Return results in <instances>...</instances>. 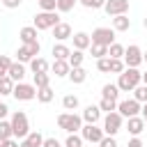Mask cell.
<instances>
[{
  "label": "cell",
  "instance_id": "6da1fadb",
  "mask_svg": "<svg viewBox=\"0 0 147 147\" xmlns=\"http://www.w3.org/2000/svg\"><path fill=\"white\" fill-rule=\"evenodd\" d=\"M140 83H142V71H138L136 67H126V69L117 76V87H119V92H133Z\"/></svg>",
  "mask_w": 147,
  "mask_h": 147
},
{
  "label": "cell",
  "instance_id": "7a4b0ae2",
  "mask_svg": "<svg viewBox=\"0 0 147 147\" xmlns=\"http://www.w3.org/2000/svg\"><path fill=\"white\" fill-rule=\"evenodd\" d=\"M57 126L67 133H76L83 129V115H76L74 110L71 113H60L57 115Z\"/></svg>",
  "mask_w": 147,
  "mask_h": 147
},
{
  "label": "cell",
  "instance_id": "3957f363",
  "mask_svg": "<svg viewBox=\"0 0 147 147\" xmlns=\"http://www.w3.org/2000/svg\"><path fill=\"white\" fill-rule=\"evenodd\" d=\"M11 131H14V138H18V140H23V138H28V133H30V122H28V115L23 113V110H16L14 115H11Z\"/></svg>",
  "mask_w": 147,
  "mask_h": 147
},
{
  "label": "cell",
  "instance_id": "277c9868",
  "mask_svg": "<svg viewBox=\"0 0 147 147\" xmlns=\"http://www.w3.org/2000/svg\"><path fill=\"white\" fill-rule=\"evenodd\" d=\"M60 23V14L57 11H39L34 14V28L37 30H53L55 25Z\"/></svg>",
  "mask_w": 147,
  "mask_h": 147
},
{
  "label": "cell",
  "instance_id": "5b68a950",
  "mask_svg": "<svg viewBox=\"0 0 147 147\" xmlns=\"http://www.w3.org/2000/svg\"><path fill=\"white\" fill-rule=\"evenodd\" d=\"M124 124V117L119 115V110H113V113H106L103 117V133L106 136H115Z\"/></svg>",
  "mask_w": 147,
  "mask_h": 147
},
{
  "label": "cell",
  "instance_id": "8992f818",
  "mask_svg": "<svg viewBox=\"0 0 147 147\" xmlns=\"http://www.w3.org/2000/svg\"><path fill=\"white\" fill-rule=\"evenodd\" d=\"M14 99L16 101H32V99H37V87L34 85H30V83H16L14 85Z\"/></svg>",
  "mask_w": 147,
  "mask_h": 147
},
{
  "label": "cell",
  "instance_id": "52a82bcc",
  "mask_svg": "<svg viewBox=\"0 0 147 147\" xmlns=\"http://www.w3.org/2000/svg\"><path fill=\"white\" fill-rule=\"evenodd\" d=\"M39 51H41V44L39 41H32V44H21L18 46V51H16V57H18V62H30L32 57H37L39 55Z\"/></svg>",
  "mask_w": 147,
  "mask_h": 147
},
{
  "label": "cell",
  "instance_id": "ba28073f",
  "mask_svg": "<svg viewBox=\"0 0 147 147\" xmlns=\"http://www.w3.org/2000/svg\"><path fill=\"white\" fill-rule=\"evenodd\" d=\"M80 136H83V140H85V142L99 145V142H101V138H103L106 133H103V129H99L96 124H83V129H80Z\"/></svg>",
  "mask_w": 147,
  "mask_h": 147
},
{
  "label": "cell",
  "instance_id": "9c48e42d",
  "mask_svg": "<svg viewBox=\"0 0 147 147\" xmlns=\"http://www.w3.org/2000/svg\"><path fill=\"white\" fill-rule=\"evenodd\" d=\"M92 44H103V46H110L115 41V30L113 28H96L92 30Z\"/></svg>",
  "mask_w": 147,
  "mask_h": 147
},
{
  "label": "cell",
  "instance_id": "30bf717a",
  "mask_svg": "<svg viewBox=\"0 0 147 147\" xmlns=\"http://www.w3.org/2000/svg\"><path fill=\"white\" fill-rule=\"evenodd\" d=\"M122 60H124L126 67H136V69H138V67L142 64V51H140V46L131 44V46L124 51V57H122Z\"/></svg>",
  "mask_w": 147,
  "mask_h": 147
},
{
  "label": "cell",
  "instance_id": "8fae6325",
  "mask_svg": "<svg viewBox=\"0 0 147 147\" xmlns=\"http://www.w3.org/2000/svg\"><path fill=\"white\" fill-rule=\"evenodd\" d=\"M140 108H142V103H140V101H136V99L117 101V110H119V115H122V117H133V115H138V113H140Z\"/></svg>",
  "mask_w": 147,
  "mask_h": 147
},
{
  "label": "cell",
  "instance_id": "7c38bea8",
  "mask_svg": "<svg viewBox=\"0 0 147 147\" xmlns=\"http://www.w3.org/2000/svg\"><path fill=\"white\" fill-rule=\"evenodd\" d=\"M103 11H106L108 16H119V14H126V11H129V0H106Z\"/></svg>",
  "mask_w": 147,
  "mask_h": 147
},
{
  "label": "cell",
  "instance_id": "4fadbf2b",
  "mask_svg": "<svg viewBox=\"0 0 147 147\" xmlns=\"http://www.w3.org/2000/svg\"><path fill=\"white\" fill-rule=\"evenodd\" d=\"M145 117L142 115H133V117H126V129H129V133L131 136H140L142 131H145Z\"/></svg>",
  "mask_w": 147,
  "mask_h": 147
},
{
  "label": "cell",
  "instance_id": "5bb4252c",
  "mask_svg": "<svg viewBox=\"0 0 147 147\" xmlns=\"http://www.w3.org/2000/svg\"><path fill=\"white\" fill-rule=\"evenodd\" d=\"M101 119V108H99V103L94 106V103H90L85 110H83V122L85 124H96Z\"/></svg>",
  "mask_w": 147,
  "mask_h": 147
},
{
  "label": "cell",
  "instance_id": "9a60e30c",
  "mask_svg": "<svg viewBox=\"0 0 147 147\" xmlns=\"http://www.w3.org/2000/svg\"><path fill=\"white\" fill-rule=\"evenodd\" d=\"M71 25L69 23H64V21H60L55 28H53V37L57 39V41H67V39H71Z\"/></svg>",
  "mask_w": 147,
  "mask_h": 147
},
{
  "label": "cell",
  "instance_id": "2e32d148",
  "mask_svg": "<svg viewBox=\"0 0 147 147\" xmlns=\"http://www.w3.org/2000/svg\"><path fill=\"white\" fill-rule=\"evenodd\" d=\"M71 39H74V48H78V51H85L92 46V37L87 32H74Z\"/></svg>",
  "mask_w": 147,
  "mask_h": 147
},
{
  "label": "cell",
  "instance_id": "e0dca14e",
  "mask_svg": "<svg viewBox=\"0 0 147 147\" xmlns=\"http://www.w3.org/2000/svg\"><path fill=\"white\" fill-rule=\"evenodd\" d=\"M37 32H39V30H37L34 25H25V28H21V30H18V39H21L23 44L39 41V39H37Z\"/></svg>",
  "mask_w": 147,
  "mask_h": 147
},
{
  "label": "cell",
  "instance_id": "ac0fdd59",
  "mask_svg": "<svg viewBox=\"0 0 147 147\" xmlns=\"http://www.w3.org/2000/svg\"><path fill=\"white\" fill-rule=\"evenodd\" d=\"M7 76H9L14 83H21V80L25 78V64H23V62H18V60H16V62H11L9 74H7Z\"/></svg>",
  "mask_w": 147,
  "mask_h": 147
},
{
  "label": "cell",
  "instance_id": "d6986e66",
  "mask_svg": "<svg viewBox=\"0 0 147 147\" xmlns=\"http://www.w3.org/2000/svg\"><path fill=\"white\" fill-rule=\"evenodd\" d=\"M48 69H51L48 60H44V57H39V55L30 60V71H32V74H48Z\"/></svg>",
  "mask_w": 147,
  "mask_h": 147
},
{
  "label": "cell",
  "instance_id": "ffe728a7",
  "mask_svg": "<svg viewBox=\"0 0 147 147\" xmlns=\"http://www.w3.org/2000/svg\"><path fill=\"white\" fill-rule=\"evenodd\" d=\"M51 69H53V74H55L57 78H64V76H69V71H71V64H69L67 60H53Z\"/></svg>",
  "mask_w": 147,
  "mask_h": 147
},
{
  "label": "cell",
  "instance_id": "44dd1931",
  "mask_svg": "<svg viewBox=\"0 0 147 147\" xmlns=\"http://www.w3.org/2000/svg\"><path fill=\"white\" fill-rule=\"evenodd\" d=\"M131 28V18L126 14H119V16H113V30L115 32H126Z\"/></svg>",
  "mask_w": 147,
  "mask_h": 147
},
{
  "label": "cell",
  "instance_id": "7402d4cb",
  "mask_svg": "<svg viewBox=\"0 0 147 147\" xmlns=\"http://www.w3.org/2000/svg\"><path fill=\"white\" fill-rule=\"evenodd\" d=\"M74 85H83L85 80H87V71L83 69V67H71V71H69V76H67Z\"/></svg>",
  "mask_w": 147,
  "mask_h": 147
},
{
  "label": "cell",
  "instance_id": "603a6c76",
  "mask_svg": "<svg viewBox=\"0 0 147 147\" xmlns=\"http://www.w3.org/2000/svg\"><path fill=\"white\" fill-rule=\"evenodd\" d=\"M69 55H71V48H69L64 41L53 44V57H55V60H69Z\"/></svg>",
  "mask_w": 147,
  "mask_h": 147
},
{
  "label": "cell",
  "instance_id": "cb8c5ba5",
  "mask_svg": "<svg viewBox=\"0 0 147 147\" xmlns=\"http://www.w3.org/2000/svg\"><path fill=\"white\" fill-rule=\"evenodd\" d=\"M101 96H106V99H115V101H117V96H119V87H117V83H106V85L101 87Z\"/></svg>",
  "mask_w": 147,
  "mask_h": 147
},
{
  "label": "cell",
  "instance_id": "d4e9b609",
  "mask_svg": "<svg viewBox=\"0 0 147 147\" xmlns=\"http://www.w3.org/2000/svg\"><path fill=\"white\" fill-rule=\"evenodd\" d=\"M53 96H55V92H53V87L48 85V87H39L37 90V101L39 103H51L53 101Z\"/></svg>",
  "mask_w": 147,
  "mask_h": 147
},
{
  "label": "cell",
  "instance_id": "484cf974",
  "mask_svg": "<svg viewBox=\"0 0 147 147\" xmlns=\"http://www.w3.org/2000/svg\"><path fill=\"white\" fill-rule=\"evenodd\" d=\"M14 85H16V83H14L9 76H2V78H0V96L11 94V92H14Z\"/></svg>",
  "mask_w": 147,
  "mask_h": 147
},
{
  "label": "cell",
  "instance_id": "4316f807",
  "mask_svg": "<svg viewBox=\"0 0 147 147\" xmlns=\"http://www.w3.org/2000/svg\"><path fill=\"white\" fill-rule=\"evenodd\" d=\"M90 55H92L94 60L108 57V46H103V44H92V46H90Z\"/></svg>",
  "mask_w": 147,
  "mask_h": 147
},
{
  "label": "cell",
  "instance_id": "83f0119b",
  "mask_svg": "<svg viewBox=\"0 0 147 147\" xmlns=\"http://www.w3.org/2000/svg\"><path fill=\"white\" fill-rule=\"evenodd\" d=\"M83 60H85V53H83V51H78V48H74L67 62H69L71 67H83Z\"/></svg>",
  "mask_w": 147,
  "mask_h": 147
},
{
  "label": "cell",
  "instance_id": "f1b7e54d",
  "mask_svg": "<svg viewBox=\"0 0 147 147\" xmlns=\"http://www.w3.org/2000/svg\"><path fill=\"white\" fill-rule=\"evenodd\" d=\"M62 108L64 110H76L78 108V96L76 94H64L62 96Z\"/></svg>",
  "mask_w": 147,
  "mask_h": 147
},
{
  "label": "cell",
  "instance_id": "f546056e",
  "mask_svg": "<svg viewBox=\"0 0 147 147\" xmlns=\"http://www.w3.org/2000/svg\"><path fill=\"white\" fill-rule=\"evenodd\" d=\"M32 76H34V83H32V85H34L37 90L51 85V74H32Z\"/></svg>",
  "mask_w": 147,
  "mask_h": 147
},
{
  "label": "cell",
  "instance_id": "4dcf8cb0",
  "mask_svg": "<svg viewBox=\"0 0 147 147\" xmlns=\"http://www.w3.org/2000/svg\"><path fill=\"white\" fill-rule=\"evenodd\" d=\"M124 46L122 44H117V41H113L110 46H108V57H124Z\"/></svg>",
  "mask_w": 147,
  "mask_h": 147
},
{
  "label": "cell",
  "instance_id": "1f68e13d",
  "mask_svg": "<svg viewBox=\"0 0 147 147\" xmlns=\"http://www.w3.org/2000/svg\"><path fill=\"white\" fill-rule=\"evenodd\" d=\"M124 69H126V64H124L122 57H110V74H117L119 76Z\"/></svg>",
  "mask_w": 147,
  "mask_h": 147
},
{
  "label": "cell",
  "instance_id": "d6a6232c",
  "mask_svg": "<svg viewBox=\"0 0 147 147\" xmlns=\"http://www.w3.org/2000/svg\"><path fill=\"white\" fill-rule=\"evenodd\" d=\"M83 136H78V133H69L67 136V140H64V147H83Z\"/></svg>",
  "mask_w": 147,
  "mask_h": 147
},
{
  "label": "cell",
  "instance_id": "836d02e7",
  "mask_svg": "<svg viewBox=\"0 0 147 147\" xmlns=\"http://www.w3.org/2000/svg\"><path fill=\"white\" fill-rule=\"evenodd\" d=\"M99 108L106 110V113H113V110H117V101H115V99H106V96H101Z\"/></svg>",
  "mask_w": 147,
  "mask_h": 147
},
{
  "label": "cell",
  "instance_id": "e575fe53",
  "mask_svg": "<svg viewBox=\"0 0 147 147\" xmlns=\"http://www.w3.org/2000/svg\"><path fill=\"white\" fill-rule=\"evenodd\" d=\"M0 138H14V131H11V122L7 119H0Z\"/></svg>",
  "mask_w": 147,
  "mask_h": 147
},
{
  "label": "cell",
  "instance_id": "d590c367",
  "mask_svg": "<svg viewBox=\"0 0 147 147\" xmlns=\"http://www.w3.org/2000/svg\"><path fill=\"white\" fill-rule=\"evenodd\" d=\"M133 99H136V101H140V103H145V101H147V85H145V83H140V85L133 90Z\"/></svg>",
  "mask_w": 147,
  "mask_h": 147
},
{
  "label": "cell",
  "instance_id": "8d00e7d4",
  "mask_svg": "<svg viewBox=\"0 0 147 147\" xmlns=\"http://www.w3.org/2000/svg\"><path fill=\"white\" fill-rule=\"evenodd\" d=\"M28 142H30L32 147H41V145H44V136H41L39 131H30V133H28Z\"/></svg>",
  "mask_w": 147,
  "mask_h": 147
},
{
  "label": "cell",
  "instance_id": "74e56055",
  "mask_svg": "<svg viewBox=\"0 0 147 147\" xmlns=\"http://www.w3.org/2000/svg\"><path fill=\"white\" fill-rule=\"evenodd\" d=\"M76 5H78V0H57V11L67 14V11H71Z\"/></svg>",
  "mask_w": 147,
  "mask_h": 147
},
{
  "label": "cell",
  "instance_id": "f35d334b",
  "mask_svg": "<svg viewBox=\"0 0 147 147\" xmlns=\"http://www.w3.org/2000/svg\"><path fill=\"white\" fill-rule=\"evenodd\" d=\"M41 11H57V0H37Z\"/></svg>",
  "mask_w": 147,
  "mask_h": 147
},
{
  "label": "cell",
  "instance_id": "ab89813d",
  "mask_svg": "<svg viewBox=\"0 0 147 147\" xmlns=\"http://www.w3.org/2000/svg\"><path fill=\"white\" fill-rule=\"evenodd\" d=\"M9 67H11V57H7V55H0V78L9 74Z\"/></svg>",
  "mask_w": 147,
  "mask_h": 147
},
{
  "label": "cell",
  "instance_id": "60d3db41",
  "mask_svg": "<svg viewBox=\"0 0 147 147\" xmlns=\"http://www.w3.org/2000/svg\"><path fill=\"white\" fill-rule=\"evenodd\" d=\"M96 69L101 74H110V57H99L96 60Z\"/></svg>",
  "mask_w": 147,
  "mask_h": 147
},
{
  "label": "cell",
  "instance_id": "b9f144b4",
  "mask_svg": "<svg viewBox=\"0 0 147 147\" xmlns=\"http://www.w3.org/2000/svg\"><path fill=\"white\" fill-rule=\"evenodd\" d=\"M99 147H117L115 136H103V138H101V142H99Z\"/></svg>",
  "mask_w": 147,
  "mask_h": 147
},
{
  "label": "cell",
  "instance_id": "7bdbcfd3",
  "mask_svg": "<svg viewBox=\"0 0 147 147\" xmlns=\"http://www.w3.org/2000/svg\"><path fill=\"white\" fill-rule=\"evenodd\" d=\"M41 147H60V140L57 138H44V145Z\"/></svg>",
  "mask_w": 147,
  "mask_h": 147
},
{
  "label": "cell",
  "instance_id": "ee69618b",
  "mask_svg": "<svg viewBox=\"0 0 147 147\" xmlns=\"http://www.w3.org/2000/svg\"><path fill=\"white\" fill-rule=\"evenodd\" d=\"M21 2H23V0H2V5H5L7 9H16V7H21Z\"/></svg>",
  "mask_w": 147,
  "mask_h": 147
},
{
  "label": "cell",
  "instance_id": "f6af8a7d",
  "mask_svg": "<svg viewBox=\"0 0 147 147\" xmlns=\"http://www.w3.org/2000/svg\"><path fill=\"white\" fill-rule=\"evenodd\" d=\"M126 147H145V145H142V140H140L138 136H133V138L129 140V145H126Z\"/></svg>",
  "mask_w": 147,
  "mask_h": 147
},
{
  "label": "cell",
  "instance_id": "bcb514c9",
  "mask_svg": "<svg viewBox=\"0 0 147 147\" xmlns=\"http://www.w3.org/2000/svg\"><path fill=\"white\" fill-rule=\"evenodd\" d=\"M5 147H21V145H18L16 138H7V140H5Z\"/></svg>",
  "mask_w": 147,
  "mask_h": 147
},
{
  "label": "cell",
  "instance_id": "7dc6e473",
  "mask_svg": "<svg viewBox=\"0 0 147 147\" xmlns=\"http://www.w3.org/2000/svg\"><path fill=\"white\" fill-rule=\"evenodd\" d=\"M7 113H9L7 103H2V101H0V119H5V117H7Z\"/></svg>",
  "mask_w": 147,
  "mask_h": 147
},
{
  "label": "cell",
  "instance_id": "c3c4849f",
  "mask_svg": "<svg viewBox=\"0 0 147 147\" xmlns=\"http://www.w3.org/2000/svg\"><path fill=\"white\" fill-rule=\"evenodd\" d=\"M106 0H92V9H103Z\"/></svg>",
  "mask_w": 147,
  "mask_h": 147
},
{
  "label": "cell",
  "instance_id": "681fc988",
  "mask_svg": "<svg viewBox=\"0 0 147 147\" xmlns=\"http://www.w3.org/2000/svg\"><path fill=\"white\" fill-rule=\"evenodd\" d=\"M83 7H87V9H92V0H78Z\"/></svg>",
  "mask_w": 147,
  "mask_h": 147
},
{
  "label": "cell",
  "instance_id": "f907efd6",
  "mask_svg": "<svg viewBox=\"0 0 147 147\" xmlns=\"http://www.w3.org/2000/svg\"><path fill=\"white\" fill-rule=\"evenodd\" d=\"M140 113H142V117H147V101L142 103V108H140Z\"/></svg>",
  "mask_w": 147,
  "mask_h": 147
},
{
  "label": "cell",
  "instance_id": "816d5d0a",
  "mask_svg": "<svg viewBox=\"0 0 147 147\" xmlns=\"http://www.w3.org/2000/svg\"><path fill=\"white\" fill-rule=\"evenodd\" d=\"M18 145H21V147H32V145H30V142H28V138H23V140H21V142H18Z\"/></svg>",
  "mask_w": 147,
  "mask_h": 147
},
{
  "label": "cell",
  "instance_id": "f5cc1de1",
  "mask_svg": "<svg viewBox=\"0 0 147 147\" xmlns=\"http://www.w3.org/2000/svg\"><path fill=\"white\" fill-rule=\"evenodd\" d=\"M142 83L147 85V71H142Z\"/></svg>",
  "mask_w": 147,
  "mask_h": 147
},
{
  "label": "cell",
  "instance_id": "db71d44e",
  "mask_svg": "<svg viewBox=\"0 0 147 147\" xmlns=\"http://www.w3.org/2000/svg\"><path fill=\"white\" fill-rule=\"evenodd\" d=\"M142 62H147V51H142Z\"/></svg>",
  "mask_w": 147,
  "mask_h": 147
},
{
  "label": "cell",
  "instance_id": "11a10c76",
  "mask_svg": "<svg viewBox=\"0 0 147 147\" xmlns=\"http://www.w3.org/2000/svg\"><path fill=\"white\" fill-rule=\"evenodd\" d=\"M142 25H145V30H147V16H145V21H142Z\"/></svg>",
  "mask_w": 147,
  "mask_h": 147
},
{
  "label": "cell",
  "instance_id": "9f6ffc18",
  "mask_svg": "<svg viewBox=\"0 0 147 147\" xmlns=\"http://www.w3.org/2000/svg\"><path fill=\"white\" fill-rule=\"evenodd\" d=\"M145 124H147V117H145Z\"/></svg>",
  "mask_w": 147,
  "mask_h": 147
},
{
  "label": "cell",
  "instance_id": "6f0895ef",
  "mask_svg": "<svg viewBox=\"0 0 147 147\" xmlns=\"http://www.w3.org/2000/svg\"><path fill=\"white\" fill-rule=\"evenodd\" d=\"M96 147H99V145H96Z\"/></svg>",
  "mask_w": 147,
  "mask_h": 147
}]
</instances>
